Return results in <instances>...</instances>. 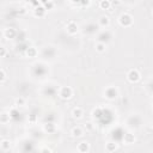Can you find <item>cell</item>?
<instances>
[{"instance_id": "6da1fadb", "label": "cell", "mask_w": 153, "mask_h": 153, "mask_svg": "<svg viewBox=\"0 0 153 153\" xmlns=\"http://www.w3.org/2000/svg\"><path fill=\"white\" fill-rule=\"evenodd\" d=\"M119 22H120V24L122 26L128 28V26H130L133 24V17L129 13H122L120 16V18H119Z\"/></svg>"}, {"instance_id": "7a4b0ae2", "label": "cell", "mask_w": 153, "mask_h": 153, "mask_svg": "<svg viewBox=\"0 0 153 153\" xmlns=\"http://www.w3.org/2000/svg\"><path fill=\"white\" fill-rule=\"evenodd\" d=\"M127 79L130 83H137L140 80V72L138 69H130L127 73Z\"/></svg>"}, {"instance_id": "3957f363", "label": "cell", "mask_w": 153, "mask_h": 153, "mask_svg": "<svg viewBox=\"0 0 153 153\" xmlns=\"http://www.w3.org/2000/svg\"><path fill=\"white\" fill-rule=\"evenodd\" d=\"M59 96L62 99H69L73 96V90L69 86H64V87H61V90L59 92Z\"/></svg>"}, {"instance_id": "277c9868", "label": "cell", "mask_w": 153, "mask_h": 153, "mask_svg": "<svg viewBox=\"0 0 153 153\" xmlns=\"http://www.w3.org/2000/svg\"><path fill=\"white\" fill-rule=\"evenodd\" d=\"M117 94H119L117 90L115 89V87H112V86L108 87V89L104 91V97L108 98V99H115V98L117 97Z\"/></svg>"}, {"instance_id": "5b68a950", "label": "cell", "mask_w": 153, "mask_h": 153, "mask_svg": "<svg viewBox=\"0 0 153 153\" xmlns=\"http://www.w3.org/2000/svg\"><path fill=\"white\" fill-rule=\"evenodd\" d=\"M66 29H67V32L69 35H75L76 32H78V24H76L75 22H73V21H71V22L67 23Z\"/></svg>"}, {"instance_id": "8992f818", "label": "cell", "mask_w": 153, "mask_h": 153, "mask_svg": "<svg viewBox=\"0 0 153 153\" xmlns=\"http://www.w3.org/2000/svg\"><path fill=\"white\" fill-rule=\"evenodd\" d=\"M79 153H87L89 149H90V144L86 142V141H83V142H79L78 144V147H76Z\"/></svg>"}, {"instance_id": "52a82bcc", "label": "cell", "mask_w": 153, "mask_h": 153, "mask_svg": "<svg viewBox=\"0 0 153 153\" xmlns=\"http://www.w3.org/2000/svg\"><path fill=\"white\" fill-rule=\"evenodd\" d=\"M16 35H17V31L13 28H7V29L4 30V36H5V38H9V40L14 38Z\"/></svg>"}, {"instance_id": "ba28073f", "label": "cell", "mask_w": 153, "mask_h": 153, "mask_svg": "<svg viewBox=\"0 0 153 153\" xmlns=\"http://www.w3.org/2000/svg\"><path fill=\"white\" fill-rule=\"evenodd\" d=\"M46 9H44V6L43 5H40V6H37V7H35V10H34V14H35V17H43L44 14H46Z\"/></svg>"}, {"instance_id": "9c48e42d", "label": "cell", "mask_w": 153, "mask_h": 153, "mask_svg": "<svg viewBox=\"0 0 153 153\" xmlns=\"http://www.w3.org/2000/svg\"><path fill=\"white\" fill-rule=\"evenodd\" d=\"M72 115H73V117H74V119H82V116L84 115V111H83V109H82V108L76 107V108H74V109H73Z\"/></svg>"}, {"instance_id": "30bf717a", "label": "cell", "mask_w": 153, "mask_h": 153, "mask_svg": "<svg viewBox=\"0 0 153 153\" xmlns=\"http://www.w3.org/2000/svg\"><path fill=\"white\" fill-rule=\"evenodd\" d=\"M123 140H124V144L132 145V144H134V141H135V137H134L133 134H130V133H127V134H124Z\"/></svg>"}, {"instance_id": "8fae6325", "label": "cell", "mask_w": 153, "mask_h": 153, "mask_svg": "<svg viewBox=\"0 0 153 153\" xmlns=\"http://www.w3.org/2000/svg\"><path fill=\"white\" fill-rule=\"evenodd\" d=\"M98 23H99V25H101V26L107 28V26H109V24H110V19H109L107 16H102V17L99 18Z\"/></svg>"}, {"instance_id": "7c38bea8", "label": "cell", "mask_w": 153, "mask_h": 153, "mask_svg": "<svg viewBox=\"0 0 153 153\" xmlns=\"http://www.w3.org/2000/svg\"><path fill=\"white\" fill-rule=\"evenodd\" d=\"M102 115H104V112H103V109H101V108H96V109H93V111H92V116L94 117V119H101L102 117Z\"/></svg>"}, {"instance_id": "4fadbf2b", "label": "cell", "mask_w": 153, "mask_h": 153, "mask_svg": "<svg viewBox=\"0 0 153 153\" xmlns=\"http://www.w3.org/2000/svg\"><path fill=\"white\" fill-rule=\"evenodd\" d=\"M72 134H73L74 138H80L83 135V129L80 127H74L72 129Z\"/></svg>"}, {"instance_id": "5bb4252c", "label": "cell", "mask_w": 153, "mask_h": 153, "mask_svg": "<svg viewBox=\"0 0 153 153\" xmlns=\"http://www.w3.org/2000/svg\"><path fill=\"white\" fill-rule=\"evenodd\" d=\"M25 55H26L28 57H35V56L37 55V50H36V48H34V47L28 48V49L25 50Z\"/></svg>"}, {"instance_id": "9a60e30c", "label": "cell", "mask_w": 153, "mask_h": 153, "mask_svg": "<svg viewBox=\"0 0 153 153\" xmlns=\"http://www.w3.org/2000/svg\"><path fill=\"white\" fill-rule=\"evenodd\" d=\"M117 144L116 142H112V141H110V142H108L107 144V151L108 152H115L117 149Z\"/></svg>"}, {"instance_id": "2e32d148", "label": "cell", "mask_w": 153, "mask_h": 153, "mask_svg": "<svg viewBox=\"0 0 153 153\" xmlns=\"http://www.w3.org/2000/svg\"><path fill=\"white\" fill-rule=\"evenodd\" d=\"M44 130H46L47 133H54V132H55V124L51 123V122L46 123V124H44Z\"/></svg>"}, {"instance_id": "e0dca14e", "label": "cell", "mask_w": 153, "mask_h": 153, "mask_svg": "<svg viewBox=\"0 0 153 153\" xmlns=\"http://www.w3.org/2000/svg\"><path fill=\"white\" fill-rule=\"evenodd\" d=\"M111 6V3L109 1V0H102V1L99 3V7L102 10H109Z\"/></svg>"}, {"instance_id": "ac0fdd59", "label": "cell", "mask_w": 153, "mask_h": 153, "mask_svg": "<svg viewBox=\"0 0 153 153\" xmlns=\"http://www.w3.org/2000/svg\"><path fill=\"white\" fill-rule=\"evenodd\" d=\"M105 48H107V46H105L104 42H98L97 44H96V50H97L98 53H104Z\"/></svg>"}, {"instance_id": "d6986e66", "label": "cell", "mask_w": 153, "mask_h": 153, "mask_svg": "<svg viewBox=\"0 0 153 153\" xmlns=\"http://www.w3.org/2000/svg\"><path fill=\"white\" fill-rule=\"evenodd\" d=\"M10 119H11V116L7 112H3L1 116H0V121H1V123H7L10 121Z\"/></svg>"}, {"instance_id": "ffe728a7", "label": "cell", "mask_w": 153, "mask_h": 153, "mask_svg": "<svg viewBox=\"0 0 153 153\" xmlns=\"http://www.w3.org/2000/svg\"><path fill=\"white\" fill-rule=\"evenodd\" d=\"M10 116H11V119H13V120H17V119L19 117V111H18L16 108L11 109V111H10Z\"/></svg>"}, {"instance_id": "44dd1931", "label": "cell", "mask_w": 153, "mask_h": 153, "mask_svg": "<svg viewBox=\"0 0 153 153\" xmlns=\"http://www.w3.org/2000/svg\"><path fill=\"white\" fill-rule=\"evenodd\" d=\"M14 103H16L17 107H23V105H25V99H24L23 97H19V98L16 99Z\"/></svg>"}, {"instance_id": "7402d4cb", "label": "cell", "mask_w": 153, "mask_h": 153, "mask_svg": "<svg viewBox=\"0 0 153 153\" xmlns=\"http://www.w3.org/2000/svg\"><path fill=\"white\" fill-rule=\"evenodd\" d=\"M42 5L44 6L46 10H51V9L54 7V3H53V1H43Z\"/></svg>"}, {"instance_id": "603a6c76", "label": "cell", "mask_w": 153, "mask_h": 153, "mask_svg": "<svg viewBox=\"0 0 153 153\" xmlns=\"http://www.w3.org/2000/svg\"><path fill=\"white\" fill-rule=\"evenodd\" d=\"M6 80V73H5V69L4 68H1L0 69V83H4Z\"/></svg>"}, {"instance_id": "cb8c5ba5", "label": "cell", "mask_w": 153, "mask_h": 153, "mask_svg": "<svg viewBox=\"0 0 153 153\" xmlns=\"http://www.w3.org/2000/svg\"><path fill=\"white\" fill-rule=\"evenodd\" d=\"M1 148H3L4 151L10 149V141H9V140H3V141H1Z\"/></svg>"}, {"instance_id": "d4e9b609", "label": "cell", "mask_w": 153, "mask_h": 153, "mask_svg": "<svg viewBox=\"0 0 153 153\" xmlns=\"http://www.w3.org/2000/svg\"><path fill=\"white\" fill-rule=\"evenodd\" d=\"M5 55H6V49L5 47H1L0 48V57H5Z\"/></svg>"}, {"instance_id": "484cf974", "label": "cell", "mask_w": 153, "mask_h": 153, "mask_svg": "<svg viewBox=\"0 0 153 153\" xmlns=\"http://www.w3.org/2000/svg\"><path fill=\"white\" fill-rule=\"evenodd\" d=\"M90 4H91L90 1H80V3H79V5H80V6H89Z\"/></svg>"}, {"instance_id": "4316f807", "label": "cell", "mask_w": 153, "mask_h": 153, "mask_svg": "<svg viewBox=\"0 0 153 153\" xmlns=\"http://www.w3.org/2000/svg\"><path fill=\"white\" fill-rule=\"evenodd\" d=\"M120 4V1H112L111 3V5H119Z\"/></svg>"}, {"instance_id": "83f0119b", "label": "cell", "mask_w": 153, "mask_h": 153, "mask_svg": "<svg viewBox=\"0 0 153 153\" xmlns=\"http://www.w3.org/2000/svg\"><path fill=\"white\" fill-rule=\"evenodd\" d=\"M43 153H50V151H49V149H47V148H46V149H43Z\"/></svg>"}, {"instance_id": "f1b7e54d", "label": "cell", "mask_w": 153, "mask_h": 153, "mask_svg": "<svg viewBox=\"0 0 153 153\" xmlns=\"http://www.w3.org/2000/svg\"><path fill=\"white\" fill-rule=\"evenodd\" d=\"M30 121H31V122H34V121H35V116H34V115H32V116H31V119H30Z\"/></svg>"}, {"instance_id": "f546056e", "label": "cell", "mask_w": 153, "mask_h": 153, "mask_svg": "<svg viewBox=\"0 0 153 153\" xmlns=\"http://www.w3.org/2000/svg\"><path fill=\"white\" fill-rule=\"evenodd\" d=\"M87 127H89V129H91V128H92V126H91V123H87Z\"/></svg>"}, {"instance_id": "4dcf8cb0", "label": "cell", "mask_w": 153, "mask_h": 153, "mask_svg": "<svg viewBox=\"0 0 153 153\" xmlns=\"http://www.w3.org/2000/svg\"><path fill=\"white\" fill-rule=\"evenodd\" d=\"M152 128H153V121H152Z\"/></svg>"}]
</instances>
